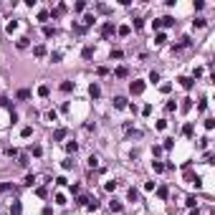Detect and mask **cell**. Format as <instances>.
Instances as JSON below:
<instances>
[{
    "label": "cell",
    "mask_w": 215,
    "mask_h": 215,
    "mask_svg": "<svg viewBox=\"0 0 215 215\" xmlns=\"http://www.w3.org/2000/svg\"><path fill=\"white\" fill-rule=\"evenodd\" d=\"M114 30H116V28H114V23H111V21H106V23L101 26V35H104V38H109Z\"/></svg>",
    "instance_id": "6da1fadb"
},
{
    "label": "cell",
    "mask_w": 215,
    "mask_h": 215,
    "mask_svg": "<svg viewBox=\"0 0 215 215\" xmlns=\"http://www.w3.org/2000/svg\"><path fill=\"white\" fill-rule=\"evenodd\" d=\"M89 94H91V99H99V96H101V86L94 81V84L89 86Z\"/></svg>",
    "instance_id": "7a4b0ae2"
},
{
    "label": "cell",
    "mask_w": 215,
    "mask_h": 215,
    "mask_svg": "<svg viewBox=\"0 0 215 215\" xmlns=\"http://www.w3.org/2000/svg\"><path fill=\"white\" fill-rule=\"evenodd\" d=\"M129 91H132V94H142V91H144V84H142V81H132V84H129Z\"/></svg>",
    "instance_id": "3957f363"
},
{
    "label": "cell",
    "mask_w": 215,
    "mask_h": 215,
    "mask_svg": "<svg viewBox=\"0 0 215 215\" xmlns=\"http://www.w3.org/2000/svg\"><path fill=\"white\" fill-rule=\"evenodd\" d=\"M81 56H84V61H89V58L94 56V46H86V48L81 51Z\"/></svg>",
    "instance_id": "277c9868"
},
{
    "label": "cell",
    "mask_w": 215,
    "mask_h": 215,
    "mask_svg": "<svg viewBox=\"0 0 215 215\" xmlns=\"http://www.w3.org/2000/svg\"><path fill=\"white\" fill-rule=\"evenodd\" d=\"M66 134H68L66 129H56V132H53V139H56V142H61V139H63Z\"/></svg>",
    "instance_id": "5b68a950"
},
{
    "label": "cell",
    "mask_w": 215,
    "mask_h": 215,
    "mask_svg": "<svg viewBox=\"0 0 215 215\" xmlns=\"http://www.w3.org/2000/svg\"><path fill=\"white\" fill-rule=\"evenodd\" d=\"M15 96H18L21 101H26V99H30V91H28V89H21V91H18Z\"/></svg>",
    "instance_id": "8992f818"
},
{
    "label": "cell",
    "mask_w": 215,
    "mask_h": 215,
    "mask_svg": "<svg viewBox=\"0 0 215 215\" xmlns=\"http://www.w3.org/2000/svg\"><path fill=\"white\" fill-rule=\"evenodd\" d=\"M114 106H116V109H124V106H127V99H124V96H116V99H114Z\"/></svg>",
    "instance_id": "52a82bcc"
},
{
    "label": "cell",
    "mask_w": 215,
    "mask_h": 215,
    "mask_svg": "<svg viewBox=\"0 0 215 215\" xmlns=\"http://www.w3.org/2000/svg\"><path fill=\"white\" fill-rule=\"evenodd\" d=\"M127 198H129L132 203H137V200H139V192H137L134 187H129V192H127Z\"/></svg>",
    "instance_id": "ba28073f"
},
{
    "label": "cell",
    "mask_w": 215,
    "mask_h": 215,
    "mask_svg": "<svg viewBox=\"0 0 215 215\" xmlns=\"http://www.w3.org/2000/svg\"><path fill=\"white\" fill-rule=\"evenodd\" d=\"M33 56L43 58V56H46V46H35V48H33Z\"/></svg>",
    "instance_id": "9c48e42d"
},
{
    "label": "cell",
    "mask_w": 215,
    "mask_h": 215,
    "mask_svg": "<svg viewBox=\"0 0 215 215\" xmlns=\"http://www.w3.org/2000/svg\"><path fill=\"white\" fill-rule=\"evenodd\" d=\"M21 210H23V208H21V203H18V200L10 205V215H21Z\"/></svg>",
    "instance_id": "30bf717a"
},
{
    "label": "cell",
    "mask_w": 215,
    "mask_h": 215,
    "mask_svg": "<svg viewBox=\"0 0 215 215\" xmlns=\"http://www.w3.org/2000/svg\"><path fill=\"white\" fill-rule=\"evenodd\" d=\"M192 26H195V28H205V26H208V21H205V18H195Z\"/></svg>",
    "instance_id": "8fae6325"
},
{
    "label": "cell",
    "mask_w": 215,
    "mask_h": 215,
    "mask_svg": "<svg viewBox=\"0 0 215 215\" xmlns=\"http://www.w3.org/2000/svg\"><path fill=\"white\" fill-rule=\"evenodd\" d=\"M154 43H157V46L167 43V35H165V33H157V35H154Z\"/></svg>",
    "instance_id": "7c38bea8"
},
{
    "label": "cell",
    "mask_w": 215,
    "mask_h": 215,
    "mask_svg": "<svg viewBox=\"0 0 215 215\" xmlns=\"http://www.w3.org/2000/svg\"><path fill=\"white\" fill-rule=\"evenodd\" d=\"M61 91H63V94L73 91V81H63V84H61Z\"/></svg>",
    "instance_id": "4fadbf2b"
},
{
    "label": "cell",
    "mask_w": 215,
    "mask_h": 215,
    "mask_svg": "<svg viewBox=\"0 0 215 215\" xmlns=\"http://www.w3.org/2000/svg\"><path fill=\"white\" fill-rule=\"evenodd\" d=\"M114 76H116V79H124V76H127V66H119L114 71Z\"/></svg>",
    "instance_id": "5bb4252c"
},
{
    "label": "cell",
    "mask_w": 215,
    "mask_h": 215,
    "mask_svg": "<svg viewBox=\"0 0 215 215\" xmlns=\"http://www.w3.org/2000/svg\"><path fill=\"white\" fill-rule=\"evenodd\" d=\"M109 208H111V213H122V203H116V200H111Z\"/></svg>",
    "instance_id": "9a60e30c"
},
{
    "label": "cell",
    "mask_w": 215,
    "mask_h": 215,
    "mask_svg": "<svg viewBox=\"0 0 215 215\" xmlns=\"http://www.w3.org/2000/svg\"><path fill=\"white\" fill-rule=\"evenodd\" d=\"M180 84H182L185 89H192V84H195V81H192V79H187V76H182V79H180Z\"/></svg>",
    "instance_id": "2e32d148"
},
{
    "label": "cell",
    "mask_w": 215,
    "mask_h": 215,
    "mask_svg": "<svg viewBox=\"0 0 215 215\" xmlns=\"http://www.w3.org/2000/svg\"><path fill=\"white\" fill-rule=\"evenodd\" d=\"M76 149H79V144H76V142H68V144H66V152H68V154H76Z\"/></svg>",
    "instance_id": "e0dca14e"
},
{
    "label": "cell",
    "mask_w": 215,
    "mask_h": 215,
    "mask_svg": "<svg viewBox=\"0 0 215 215\" xmlns=\"http://www.w3.org/2000/svg\"><path fill=\"white\" fill-rule=\"evenodd\" d=\"M43 35H46V38H53V35H56V28L46 26V28H43Z\"/></svg>",
    "instance_id": "ac0fdd59"
},
{
    "label": "cell",
    "mask_w": 215,
    "mask_h": 215,
    "mask_svg": "<svg viewBox=\"0 0 215 215\" xmlns=\"http://www.w3.org/2000/svg\"><path fill=\"white\" fill-rule=\"evenodd\" d=\"M30 154H33V157H41V154H43V149L38 147V144H33V147H30Z\"/></svg>",
    "instance_id": "d6986e66"
},
{
    "label": "cell",
    "mask_w": 215,
    "mask_h": 215,
    "mask_svg": "<svg viewBox=\"0 0 215 215\" xmlns=\"http://www.w3.org/2000/svg\"><path fill=\"white\" fill-rule=\"evenodd\" d=\"M23 185L33 187V185H35V175H26V182H23Z\"/></svg>",
    "instance_id": "ffe728a7"
},
{
    "label": "cell",
    "mask_w": 215,
    "mask_h": 215,
    "mask_svg": "<svg viewBox=\"0 0 215 215\" xmlns=\"http://www.w3.org/2000/svg\"><path fill=\"white\" fill-rule=\"evenodd\" d=\"M149 81H152V84H160V71H152V73H149Z\"/></svg>",
    "instance_id": "44dd1931"
},
{
    "label": "cell",
    "mask_w": 215,
    "mask_h": 215,
    "mask_svg": "<svg viewBox=\"0 0 215 215\" xmlns=\"http://www.w3.org/2000/svg\"><path fill=\"white\" fill-rule=\"evenodd\" d=\"M61 56H63L61 51H53V53H51V61H53V63H58V61H61Z\"/></svg>",
    "instance_id": "7402d4cb"
},
{
    "label": "cell",
    "mask_w": 215,
    "mask_h": 215,
    "mask_svg": "<svg viewBox=\"0 0 215 215\" xmlns=\"http://www.w3.org/2000/svg\"><path fill=\"white\" fill-rule=\"evenodd\" d=\"M104 190H106V192H111V190H116V180H109V182L104 185Z\"/></svg>",
    "instance_id": "603a6c76"
},
{
    "label": "cell",
    "mask_w": 215,
    "mask_h": 215,
    "mask_svg": "<svg viewBox=\"0 0 215 215\" xmlns=\"http://www.w3.org/2000/svg\"><path fill=\"white\" fill-rule=\"evenodd\" d=\"M89 167H99V157H96V154L89 157Z\"/></svg>",
    "instance_id": "cb8c5ba5"
},
{
    "label": "cell",
    "mask_w": 215,
    "mask_h": 215,
    "mask_svg": "<svg viewBox=\"0 0 215 215\" xmlns=\"http://www.w3.org/2000/svg\"><path fill=\"white\" fill-rule=\"evenodd\" d=\"M152 170H154V172H165V165H162V162H152Z\"/></svg>",
    "instance_id": "d4e9b609"
},
{
    "label": "cell",
    "mask_w": 215,
    "mask_h": 215,
    "mask_svg": "<svg viewBox=\"0 0 215 215\" xmlns=\"http://www.w3.org/2000/svg\"><path fill=\"white\" fill-rule=\"evenodd\" d=\"M8 190H13V182H0V192H8Z\"/></svg>",
    "instance_id": "484cf974"
},
{
    "label": "cell",
    "mask_w": 215,
    "mask_h": 215,
    "mask_svg": "<svg viewBox=\"0 0 215 215\" xmlns=\"http://www.w3.org/2000/svg\"><path fill=\"white\" fill-rule=\"evenodd\" d=\"M132 26H134V28H137V30H139V28H142V26H144V21H142V18H134V21H132Z\"/></svg>",
    "instance_id": "4316f807"
},
{
    "label": "cell",
    "mask_w": 215,
    "mask_h": 215,
    "mask_svg": "<svg viewBox=\"0 0 215 215\" xmlns=\"http://www.w3.org/2000/svg\"><path fill=\"white\" fill-rule=\"evenodd\" d=\"M30 134H33V127H23L21 129V137H30Z\"/></svg>",
    "instance_id": "83f0119b"
},
{
    "label": "cell",
    "mask_w": 215,
    "mask_h": 215,
    "mask_svg": "<svg viewBox=\"0 0 215 215\" xmlns=\"http://www.w3.org/2000/svg\"><path fill=\"white\" fill-rule=\"evenodd\" d=\"M192 132H195V129H192V124H185V129H182V134H185V137H192Z\"/></svg>",
    "instance_id": "f1b7e54d"
},
{
    "label": "cell",
    "mask_w": 215,
    "mask_h": 215,
    "mask_svg": "<svg viewBox=\"0 0 215 215\" xmlns=\"http://www.w3.org/2000/svg\"><path fill=\"white\" fill-rule=\"evenodd\" d=\"M18 48H21V51H23V48H28V38H26V35L21 38V41H18Z\"/></svg>",
    "instance_id": "f546056e"
},
{
    "label": "cell",
    "mask_w": 215,
    "mask_h": 215,
    "mask_svg": "<svg viewBox=\"0 0 215 215\" xmlns=\"http://www.w3.org/2000/svg\"><path fill=\"white\" fill-rule=\"evenodd\" d=\"M73 10H76V13H81V10H86V3H73Z\"/></svg>",
    "instance_id": "4dcf8cb0"
},
{
    "label": "cell",
    "mask_w": 215,
    "mask_h": 215,
    "mask_svg": "<svg viewBox=\"0 0 215 215\" xmlns=\"http://www.w3.org/2000/svg\"><path fill=\"white\" fill-rule=\"evenodd\" d=\"M5 154H8V157H15L18 149H15V147H5Z\"/></svg>",
    "instance_id": "1f68e13d"
},
{
    "label": "cell",
    "mask_w": 215,
    "mask_h": 215,
    "mask_svg": "<svg viewBox=\"0 0 215 215\" xmlns=\"http://www.w3.org/2000/svg\"><path fill=\"white\" fill-rule=\"evenodd\" d=\"M195 203H198V200H195V195H190V198L185 200V205H187V208H195Z\"/></svg>",
    "instance_id": "d6a6232c"
},
{
    "label": "cell",
    "mask_w": 215,
    "mask_h": 215,
    "mask_svg": "<svg viewBox=\"0 0 215 215\" xmlns=\"http://www.w3.org/2000/svg\"><path fill=\"white\" fill-rule=\"evenodd\" d=\"M56 205H66V198H63V195H61V192H58V195H56Z\"/></svg>",
    "instance_id": "836d02e7"
},
{
    "label": "cell",
    "mask_w": 215,
    "mask_h": 215,
    "mask_svg": "<svg viewBox=\"0 0 215 215\" xmlns=\"http://www.w3.org/2000/svg\"><path fill=\"white\" fill-rule=\"evenodd\" d=\"M71 167H73V160L66 157V160H63V170H71Z\"/></svg>",
    "instance_id": "e575fe53"
},
{
    "label": "cell",
    "mask_w": 215,
    "mask_h": 215,
    "mask_svg": "<svg viewBox=\"0 0 215 215\" xmlns=\"http://www.w3.org/2000/svg\"><path fill=\"white\" fill-rule=\"evenodd\" d=\"M35 195H38V198H46L48 190H46V187H38V190H35Z\"/></svg>",
    "instance_id": "d590c367"
},
{
    "label": "cell",
    "mask_w": 215,
    "mask_h": 215,
    "mask_svg": "<svg viewBox=\"0 0 215 215\" xmlns=\"http://www.w3.org/2000/svg\"><path fill=\"white\" fill-rule=\"evenodd\" d=\"M111 58H124V53H122L119 48H114V51H111Z\"/></svg>",
    "instance_id": "8d00e7d4"
},
{
    "label": "cell",
    "mask_w": 215,
    "mask_h": 215,
    "mask_svg": "<svg viewBox=\"0 0 215 215\" xmlns=\"http://www.w3.org/2000/svg\"><path fill=\"white\" fill-rule=\"evenodd\" d=\"M157 195H160V198H167V187H165V185L157 187Z\"/></svg>",
    "instance_id": "74e56055"
},
{
    "label": "cell",
    "mask_w": 215,
    "mask_h": 215,
    "mask_svg": "<svg viewBox=\"0 0 215 215\" xmlns=\"http://www.w3.org/2000/svg\"><path fill=\"white\" fill-rule=\"evenodd\" d=\"M172 144H175V139H172V137H167V139H165V149H172Z\"/></svg>",
    "instance_id": "f35d334b"
},
{
    "label": "cell",
    "mask_w": 215,
    "mask_h": 215,
    "mask_svg": "<svg viewBox=\"0 0 215 215\" xmlns=\"http://www.w3.org/2000/svg\"><path fill=\"white\" fill-rule=\"evenodd\" d=\"M119 30V35H129V26H122V28H116Z\"/></svg>",
    "instance_id": "ab89813d"
},
{
    "label": "cell",
    "mask_w": 215,
    "mask_h": 215,
    "mask_svg": "<svg viewBox=\"0 0 215 215\" xmlns=\"http://www.w3.org/2000/svg\"><path fill=\"white\" fill-rule=\"evenodd\" d=\"M215 127V119H210V116H208V119H205V129H213Z\"/></svg>",
    "instance_id": "60d3db41"
},
{
    "label": "cell",
    "mask_w": 215,
    "mask_h": 215,
    "mask_svg": "<svg viewBox=\"0 0 215 215\" xmlns=\"http://www.w3.org/2000/svg\"><path fill=\"white\" fill-rule=\"evenodd\" d=\"M15 28H18V21H10V23H8V33H13Z\"/></svg>",
    "instance_id": "b9f144b4"
},
{
    "label": "cell",
    "mask_w": 215,
    "mask_h": 215,
    "mask_svg": "<svg viewBox=\"0 0 215 215\" xmlns=\"http://www.w3.org/2000/svg\"><path fill=\"white\" fill-rule=\"evenodd\" d=\"M18 165H21V167H28V157H26V154H23L21 160H18Z\"/></svg>",
    "instance_id": "7bdbcfd3"
},
{
    "label": "cell",
    "mask_w": 215,
    "mask_h": 215,
    "mask_svg": "<svg viewBox=\"0 0 215 215\" xmlns=\"http://www.w3.org/2000/svg\"><path fill=\"white\" fill-rule=\"evenodd\" d=\"M48 91H51L48 86H41V89H38V94H41V96H48Z\"/></svg>",
    "instance_id": "ee69618b"
},
{
    "label": "cell",
    "mask_w": 215,
    "mask_h": 215,
    "mask_svg": "<svg viewBox=\"0 0 215 215\" xmlns=\"http://www.w3.org/2000/svg\"><path fill=\"white\" fill-rule=\"evenodd\" d=\"M208 142H210L208 137H203V139H200V144H198V147H200V149H205V147H208Z\"/></svg>",
    "instance_id": "f6af8a7d"
},
{
    "label": "cell",
    "mask_w": 215,
    "mask_h": 215,
    "mask_svg": "<svg viewBox=\"0 0 215 215\" xmlns=\"http://www.w3.org/2000/svg\"><path fill=\"white\" fill-rule=\"evenodd\" d=\"M205 109H208V101H205V99H203V101H200V104H198V111H205Z\"/></svg>",
    "instance_id": "bcb514c9"
},
{
    "label": "cell",
    "mask_w": 215,
    "mask_h": 215,
    "mask_svg": "<svg viewBox=\"0 0 215 215\" xmlns=\"http://www.w3.org/2000/svg\"><path fill=\"white\" fill-rule=\"evenodd\" d=\"M157 129H160V132H162V129H167V122H165V119H160V122H157Z\"/></svg>",
    "instance_id": "7dc6e473"
}]
</instances>
